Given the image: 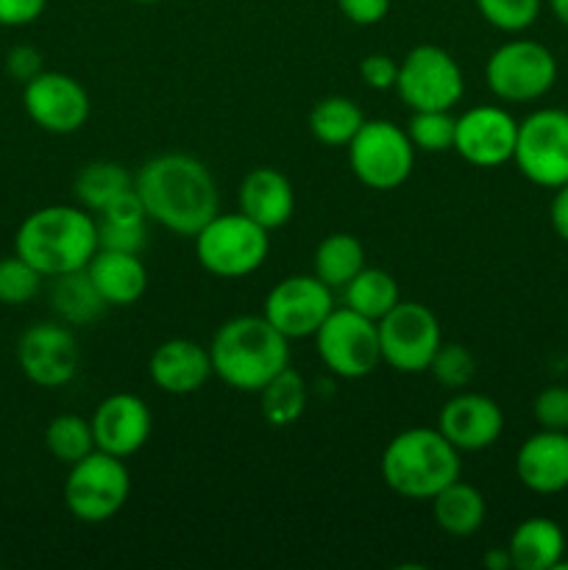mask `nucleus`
I'll return each instance as SVG.
<instances>
[{
    "label": "nucleus",
    "mask_w": 568,
    "mask_h": 570,
    "mask_svg": "<svg viewBox=\"0 0 568 570\" xmlns=\"http://www.w3.org/2000/svg\"><path fill=\"white\" fill-rule=\"evenodd\" d=\"M134 189L150 223L178 237H195L221 212V193L209 167L187 154H161L145 161Z\"/></svg>",
    "instance_id": "nucleus-1"
},
{
    "label": "nucleus",
    "mask_w": 568,
    "mask_h": 570,
    "mask_svg": "<svg viewBox=\"0 0 568 570\" xmlns=\"http://www.w3.org/2000/svg\"><path fill=\"white\" fill-rule=\"evenodd\" d=\"M14 254L37 267L45 278L84 271L98 254V223L84 206H42L17 228Z\"/></svg>",
    "instance_id": "nucleus-2"
},
{
    "label": "nucleus",
    "mask_w": 568,
    "mask_h": 570,
    "mask_svg": "<svg viewBox=\"0 0 568 570\" xmlns=\"http://www.w3.org/2000/svg\"><path fill=\"white\" fill-rule=\"evenodd\" d=\"M212 371L226 387L259 393L290 367V340L265 315H239L223 323L209 343Z\"/></svg>",
    "instance_id": "nucleus-3"
},
{
    "label": "nucleus",
    "mask_w": 568,
    "mask_h": 570,
    "mask_svg": "<svg viewBox=\"0 0 568 570\" xmlns=\"http://www.w3.org/2000/svg\"><path fill=\"white\" fill-rule=\"evenodd\" d=\"M382 479L395 495L410 501H432L460 479V451L440 429L412 426L395 434L382 451Z\"/></svg>",
    "instance_id": "nucleus-4"
},
{
    "label": "nucleus",
    "mask_w": 568,
    "mask_h": 570,
    "mask_svg": "<svg viewBox=\"0 0 568 570\" xmlns=\"http://www.w3.org/2000/svg\"><path fill=\"white\" fill-rule=\"evenodd\" d=\"M267 228L245 217L243 212L223 215L217 212L198 234H195V256L200 267L217 278H245L265 265L271 254Z\"/></svg>",
    "instance_id": "nucleus-5"
},
{
    "label": "nucleus",
    "mask_w": 568,
    "mask_h": 570,
    "mask_svg": "<svg viewBox=\"0 0 568 570\" xmlns=\"http://www.w3.org/2000/svg\"><path fill=\"white\" fill-rule=\"evenodd\" d=\"M131 495V473L126 460L95 449L70 465L65 482V504L81 523H104L115 518Z\"/></svg>",
    "instance_id": "nucleus-6"
},
{
    "label": "nucleus",
    "mask_w": 568,
    "mask_h": 570,
    "mask_svg": "<svg viewBox=\"0 0 568 570\" xmlns=\"http://www.w3.org/2000/svg\"><path fill=\"white\" fill-rule=\"evenodd\" d=\"M488 89L505 104H532L557 81V59L535 39H507L484 61Z\"/></svg>",
    "instance_id": "nucleus-7"
},
{
    "label": "nucleus",
    "mask_w": 568,
    "mask_h": 570,
    "mask_svg": "<svg viewBox=\"0 0 568 570\" xmlns=\"http://www.w3.org/2000/svg\"><path fill=\"white\" fill-rule=\"evenodd\" d=\"M315 351L323 367L340 379H365L382 365V345H379V323L360 312L337 309L323 321L315 332Z\"/></svg>",
    "instance_id": "nucleus-8"
},
{
    "label": "nucleus",
    "mask_w": 568,
    "mask_h": 570,
    "mask_svg": "<svg viewBox=\"0 0 568 570\" xmlns=\"http://www.w3.org/2000/svg\"><path fill=\"white\" fill-rule=\"evenodd\" d=\"M349 165L360 184L388 193L401 187L415 167V148L404 128L390 120H365L349 142Z\"/></svg>",
    "instance_id": "nucleus-9"
},
{
    "label": "nucleus",
    "mask_w": 568,
    "mask_h": 570,
    "mask_svg": "<svg viewBox=\"0 0 568 570\" xmlns=\"http://www.w3.org/2000/svg\"><path fill=\"white\" fill-rule=\"evenodd\" d=\"M512 161L535 187L557 189L568 184V111L538 109L523 117Z\"/></svg>",
    "instance_id": "nucleus-10"
},
{
    "label": "nucleus",
    "mask_w": 568,
    "mask_h": 570,
    "mask_svg": "<svg viewBox=\"0 0 568 570\" xmlns=\"http://www.w3.org/2000/svg\"><path fill=\"white\" fill-rule=\"evenodd\" d=\"M395 92L412 111H451L466 92V78L449 50L418 45L399 61Z\"/></svg>",
    "instance_id": "nucleus-11"
},
{
    "label": "nucleus",
    "mask_w": 568,
    "mask_h": 570,
    "mask_svg": "<svg viewBox=\"0 0 568 570\" xmlns=\"http://www.w3.org/2000/svg\"><path fill=\"white\" fill-rule=\"evenodd\" d=\"M440 343H443V334H440L438 315L418 301H399L379 321L382 362L399 373L429 371V362Z\"/></svg>",
    "instance_id": "nucleus-12"
},
{
    "label": "nucleus",
    "mask_w": 568,
    "mask_h": 570,
    "mask_svg": "<svg viewBox=\"0 0 568 570\" xmlns=\"http://www.w3.org/2000/svg\"><path fill=\"white\" fill-rule=\"evenodd\" d=\"M17 365L37 387H65L81 365L76 334L67 323H33L17 340Z\"/></svg>",
    "instance_id": "nucleus-13"
},
{
    "label": "nucleus",
    "mask_w": 568,
    "mask_h": 570,
    "mask_svg": "<svg viewBox=\"0 0 568 570\" xmlns=\"http://www.w3.org/2000/svg\"><path fill=\"white\" fill-rule=\"evenodd\" d=\"M22 106H26V115L31 117L33 126L48 134H59V137L81 131L89 120V111H92L84 83L67 72L56 70H42L26 83Z\"/></svg>",
    "instance_id": "nucleus-14"
},
{
    "label": "nucleus",
    "mask_w": 568,
    "mask_h": 570,
    "mask_svg": "<svg viewBox=\"0 0 568 570\" xmlns=\"http://www.w3.org/2000/svg\"><path fill=\"white\" fill-rule=\"evenodd\" d=\"M334 309L332 287L312 276H287L267 293L262 315L287 340L315 337Z\"/></svg>",
    "instance_id": "nucleus-15"
},
{
    "label": "nucleus",
    "mask_w": 568,
    "mask_h": 570,
    "mask_svg": "<svg viewBox=\"0 0 568 570\" xmlns=\"http://www.w3.org/2000/svg\"><path fill=\"white\" fill-rule=\"evenodd\" d=\"M518 120L501 106H473L457 117L454 150L473 167H501L512 161Z\"/></svg>",
    "instance_id": "nucleus-16"
},
{
    "label": "nucleus",
    "mask_w": 568,
    "mask_h": 570,
    "mask_svg": "<svg viewBox=\"0 0 568 570\" xmlns=\"http://www.w3.org/2000/svg\"><path fill=\"white\" fill-rule=\"evenodd\" d=\"M89 423H92L95 449L128 460L148 443L154 415L139 395L111 393L95 406Z\"/></svg>",
    "instance_id": "nucleus-17"
},
{
    "label": "nucleus",
    "mask_w": 568,
    "mask_h": 570,
    "mask_svg": "<svg viewBox=\"0 0 568 570\" xmlns=\"http://www.w3.org/2000/svg\"><path fill=\"white\" fill-rule=\"evenodd\" d=\"M438 429L457 451H484L499 443L505 412L493 399L479 393H457L440 406Z\"/></svg>",
    "instance_id": "nucleus-18"
},
{
    "label": "nucleus",
    "mask_w": 568,
    "mask_h": 570,
    "mask_svg": "<svg viewBox=\"0 0 568 570\" xmlns=\"http://www.w3.org/2000/svg\"><path fill=\"white\" fill-rule=\"evenodd\" d=\"M148 376L161 393L193 395L215 376L212 371L209 345H200L187 337H173L156 345L148 362Z\"/></svg>",
    "instance_id": "nucleus-19"
},
{
    "label": "nucleus",
    "mask_w": 568,
    "mask_h": 570,
    "mask_svg": "<svg viewBox=\"0 0 568 570\" xmlns=\"http://www.w3.org/2000/svg\"><path fill=\"white\" fill-rule=\"evenodd\" d=\"M516 476L535 495L568 490V432L540 429L523 440L516 454Z\"/></svg>",
    "instance_id": "nucleus-20"
},
{
    "label": "nucleus",
    "mask_w": 568,
    "mask_h": 570,
    "mask_svg": "<svg viewBox=\"0 0 568 570\" xmlns=\"http://www.w3.org/2000/svg\"><path fill=\"white\" fill-rule=\"evenodd\" d=\"M239 212L267 232L287 226L295 212V189L284 173L256 167L239 181Z\"/></svg>",
    "instance_id": "nucleus-21"
},
{
    "label": "nucleus",
    "mask_w": 568,
    "mask_h": 570,
    "mask_svg": "<svg viewBox=\"0 0 568 570\" xmlns=\"http://www.w3.org/2000/svg\"><path fill=\"white\" fill-rule=\"evenodd\" d=\"M87 273L109 306H134L148 293V267L139 254L98 248L89 259Z\"/></svg>",
    "instance_id": "nucleus-22"
},
{
    "label": "nucleus",
    "mask_w": 568,
    "mask_h": 570,
    "mask_svg": "<svg viewBox=\"0 0 568 570\" xmlns=\"http://www.w3.org/2000/svg\"><path fill=\"white\" fill-rule=\"evenodd\" d=\"M95 223H98V248L143 254L145 245H148L150 217L134 187L117 195L104 212H98Z\"/></svg>",
    "instance_id": "nucleus-23"
},
{
    "label": "nucleus",
    "mask_w": 568,
    "mask_h": 570,
    "mask_svg": "<svg viewBox=\"0 0 568 570\" xmlns=\"http://www.w3.org/2000/svg\"><path fill=\"white\" fill-rule=\"evenodd\" d=\"M507 551L518 570H555L566 557V534L557 521L535 515L512 529Z\"/></svg>",
    "instance_id": "nucleus-24"
},
{
    "label": "nucleus",
    "mask_w": 568,
    "mask_h": 570,
    "mask_svg": "<svg viewBox=\"0 0 568 570\" xmlns=\"http://www.w3.org/2000/svg\"><path fill=\"white\" fill-rule=\"evenodd\" d=\"M429 504H432V518L438 529L451 534V538H471V534H477L482 529L484 515H488L484 495L473 484L462 482V479L440 490Z\"/></svg>",
    "instance_id": "nucleus-25"
},
{
    "label": "nucleus",
    "mask_w": 568,
    "mask_h": 570,
    "mask_svg": "<svg viewBox=\"0 0 568 570\" xmlns=\"http://www.w3.org/2000/svg\"><path fill=\"white\" fill-rule=\"evenodd\" d=\"M50 306H53L56 317L67 326H92L100 317L106 315L109 304L104 301V295L98 293V287L89 278L87 267L84 271L65 273V276L53 278V287H50Z\"/></svg>",
    "instance_id": "nucleus-26"
},
{
    "label": "nucleus",
    "mask_w": 568,
    "mask_h": 570,
    "mask_svg": "<svg viewBox=\"0 0 568 570\" xmlns=\"http://www.w3.org/2000/svg\"><path fill=\"white\" fill-rule=\"evenodd\" d=\"M131 187H134L131 173H128L120 161L95 159L78 170L76 184H72V193H76L78 206H84L87 212L98 215V212H104L117 195L128 193Z\"/></svg>",
    "instance_id": "nucleus-27"
},
{
    "label": "nucleus",
    "mask_w": 568,
    "mask_h": 570,
    "mask_svg": "<svg viewBox=\"0 0 568 570\" xmlns=\"http://www.w3.org/2000/svg\"><path fill=\"white\" fill-rule=\"evenodd\" d=\"M365 122L360 106L343 95H329L317 100L310 111V131L326 148H349L351 139Z\"/></svg>",
    "instance_id": "nucleus-28"
},
{
    "label": "nucleus",
    "mask_w": 568,
    "mask_h": 570,
    "mask_svg": "<svg viewBox=\"0 0 568 570\" xmlns=\"http://www.w3.org/2000/svg\"><path fill=\"white\" fill-rule=\"evenodd\" d=\"M315 276L326 287L343 289L365 267V248L354 234H329L315 248Z\"/></svg>",
    "instance_id": "nucleus-29"
},
{
    "label": "nucleus",
    "mask_w": 568,
    "mask_h": 570,
    "mask_svg": "<svg viewBox=\"0 0 568 570\" xmlns=\"http://www.w3.org/2000/svg\"><path fill=\"white\" fill-rule=\"evenodd\" d=\"M401 301L399 284L382 267H362L354 278L343 287V304L371 321H382L390 309Z\"/></svg>",
    "instance_id": "nucleus-30"
},
{
    "label": "nucleus",
    "mask_w": 568,
    "mask_h": 570,
    "mask_svg": "<svg viewBox=\"0 0 568 570\" xmlns=\"http://www.w3.org/2000/svg\"><path fill=\"white\" fill-rule=\"evenodd\" d=\"M310 401V387H306L304 376L293 367L278 371L265 387L259 390V410L271 426H293L306 410Z\"/></svg>",
    "instance_id": "nucleus-31"
},
{
    "label": "nucleus",
    "mask_w": 568,
    "mask_h": 570,
    "mask_svg": "<svg viewBox=\"0 0 568 570\" xmlns=\"http://www.w3.org/2000/svg\"><path fill=\"white\" fill-rule=\"evenodd\" d=\"M45 449L61 465H76L78 460L95 451L92 423L84 421L81 415H72V412L56 415L45 429Z\"/></svg>",
    "instance_id": "nucleus-32"
},
{
    "label": "nucleus",
    "mask_w": 568,
    "mask_h": 570,
    "mask_svg": "<svg viewBox=\"0 0 568 570\" xmlns=\"http://www.w3.org/2000/svg\"><path fill=\"white\" fill-rule=\"evenodd\" d=\"M404 131L412 148L421 150V154H443V150H454L457 117H451V111L443 109L412 111Z\"/></svg>",
    "instance_id": "nucleus-33"
},
{
    "label": "nucleus",
    "mask_w": 568,
    "mask_h": 570,
    "mask_svg": "<svg viewBox=\"0 0 568 570\" xmlns=\"http://www.w3.org/2000/svg\"><path fill=\"white\" fill-rule=\"evenodd\" d=\"M429 373L445 390H466L477 376V356L460 343H440L429 362Z\"/></svg>",
    "instance_id": "nucleus-34"
},
{
    "label": "nucleus",
    "mask_w": 568,
    "mask_h": 570,
    "mask_svg": "<svg viewBox=\"0 0 568 570\" xmlns=\"http://www.w3.org/2000/svg\"><path fill=\"white\" fill-rule=\"evenodd\" d=\"M473 6L496 31L521 33L538 22L543 0H473Z\"/></svg>",
    "instance_id": "nucleus-35"
},
{
    "label": "nucleus",
    "mask_w": 568,
    "mask_h": 570,
    "mask_svg": "<svg viewBox=\"0 0 568 570\" xmlns=\"http://www.w3.org/2000/svg\"><path fill=\"white\" fill-rule=\"evenodd\" d=\"M42 273L28 265L22 256H6L0 259V304L22 306L37 298L42 287Z\"/></svg>",
    "instance_id": "nucleus-36"
},
{
    "label": "nucleus",
    "mask_w": 568,
    "mask_h": 570,
    "mask_svg": "<svg viewBox=\"0 0 568 570\" xmlns=\"http://www.w3.org/2000/svg\"><path fill=\"white\" fill-rule=\"evenodd\" d=\"M532 415L540 429L568 432V384H551L535 395Z\"/></svg>",
    "instance_id": "nucleus-37"
},
{
    "label": "nucleus",
    "mask_w": 568,
    "mask_h": 570,
    "mask_svg": "<svg viewBox=\"0 0 568 570\" xmlns=\"http://www.w3.org/2000/svg\"><path fill=\"white\" fill-rule=\"evenodd\" d=\"M360 78L365 87L376 89V92H388L395 89V78H399V61L388 53H371L360 61Z\"/></svg>",
    "instance_id": "nucleus-38"
},
{
    "label": "nucleus",
    "mask_w": 568,
    "mask_h": 570,
    "mask_svg": "<svg viewBox=\"0 0 568 570\" xmlns=\"http://www.w3.org/2000/svg\"><path fill=\"white\" fill-rule=\"evenodd\" d=\"M42 70V53H39L33 45H14V48L6 53V72H9L14 81H20L22 87H26L31 78H37Z\"/></svg>",
    "instance_id": "nucleus-39"
},
{
    "label": "nucleus",
    "mask_w": 568,
    "mask_h": 570,
    "mask_svg": "<svg viewBox=\"0 0 568 570\" xmlns=\"http://www.w3.org/2000/svg\"><path fill=\"white\" fill-rule=\"evenodd\" d=\"M393 0H337L340 14L354 26H376L390 14Z\"/></svg>",
    "instance_id": "nucleus-40"
},
{
    "label": "nucleus",
    "mask_w": 568,
    "mask_h": 570,
    "mask_svg": "<svg viewBox=\"0 0 568 570\" xmlns=\"http://www.w3.org/2000/svg\"><path fill=\"white\" fill-rule=\"evenodd\" d=\"M45 9H48V0H0V26H31L45 14Z\"/></svg>",
    "instance_id": "nucleus-41"
},
{
    "label": "nucleus",
    "mask_w": 568,
    "mask_h": 570,
    "mask_svg": "<svg viewBox=\"0 0 568 570\" xmlns=\"http://www.w3.org/2000/svg\"><path fill=\"white\" fill-rule=\"evenodd\" d=\"M549 220L557 237L568 243V184L555 189V198L549 204Z\"/></svg>",
    "instance_id": "nucleus-42"
},
{
    "label": "nucleus",
    "mask_w": 568,
    "mask_h": 570,
    "mask_svg": "<svg viewBox=\"0 0 568 570\" xmlns=\"http://www.w3.org/2000/svg\"><path fill=\"white\" fill-rule=\"evenodd\" d=\"M484 568L488 570H507V568H512V557H510V551L507 549H490L488 554H484Z\"/></svg>",
    "instance_id": "nucleus-43"
},
{
    "label": "nucleus",
    "mask_w": 568,
    "mask_h": 570,
    "mask_svg": "<svg viewBox=\"0 0 568 570\" xmlns=\"http://www.w3.org/2000/svg\"><path fill=\"white\" fill-rule=\"evenodd\" d=\"M549 6L551 14H555L562 26H568V0H549Z\"/></svg>",
    "instance_id": "nucleus-44"
},
{
    "label": "nucleus",
    "mask_w": 568,
    "mask_h": 570,
    "mask_svg": "<svg viewBox=\"0 0 568 570\" xmlns=\"http://www.w3.org/2000/svg\"><path fill=\"white\" fill-rule=\"evenodd\" d=\"M128 3H139V6H150V3H161V0H128Z\"/></svg>",
    "instance_id": "nucleus-45"
}]
</instances>
